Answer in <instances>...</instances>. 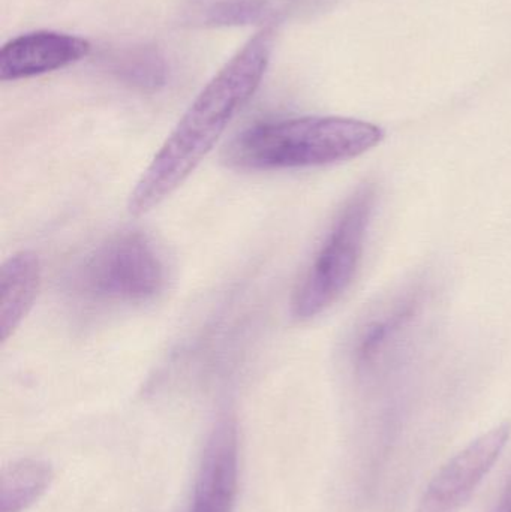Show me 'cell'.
<instances>
[{"mask_svg":"<svg viewBox=\"0 0 511 512\" xmlns=\"http://www.w3.org/2000/svg\"><path fill=\"white\" fill-rule=\"evenodd\" d=\"M275 29L263 27L201 89L168 135L129 197L141 216L183 185L257 92L272 59Z\"/></svg>","mask_w":511,"mask_h":512,"instance_id":"cell-1","label":"cell"},{"mask_svg":"<svg viewBox=\"0 0 511 512\" xmlns=\"http://www.w3.org/2000/svg\"><path fill=\"white\" fill-rule=\"evenodd\" d=\"M380 126L335 116L266 120L243 129L224 161L242 171L299 170L357 158L383 141Z\"/></svg>","mask_w":511,"mask_h":512,"instance_id":"cell-2","label":"cell"},{"mask_svg":"<svg viewBox=\"0 0 511 512\" xmlns=\"http://www.w3.org/2000/svg\"><path fill=\"white\" fill-rule=\"evenodd\" d=\"M377 204V188L363 185L342 207L291 298V315L308 321L345 294L362 261Z\"/></svg>","mask_w":511,"mask_h":512,"instance_id":"cell-3","label":"cell"},{"mask_svg":"<svg viewBox=\"0 0 511 512\" xmlns=\"http://www.w3.org/2000/svg\"><path fill=\"white\" fill-rule=\"evenodd\" d=\"M72 292L92 304H140L167 285V265L143 233L117 234L93 249L75 268Z\"/></svg>","mask_w":511,"mask_h":512,"instance_id":"cell-4","label":"cell"},{"mask_svg":"<svg viewBox=\"0 0 511 512\" xmlns=\"http://www.w3.org/2000/svg\"><path fill=\"white\" fill-rule=\"evenodd\" d=\"M510 438L511 426L503 423L450 457L423 490L414 512L461 511L491 474Z\"/></svg>","mask_w":511,"mask_h":512,"instance_id":"cell-5","label":"cell"},{"mask_svg":"<svg viewBox=\"0 0 511 512\" xmlns=\"http://www.w3.org/2000/svg\"><path fill=\"white\" fill-rule=\"evenodd\" d=\"M87 39L56 30H35L9 39L0 50V80L17 81L59 71L86 59Z\"/></svg>","mask_w":511,"mask_h":512,"instance_id":"cell-6","label":"cell"},{"mask_svg":"<svg viewBox=\"0 0 511 512\" xmlns=\"http://www.w3.org/2000/svg\"><path fill=\"white\" fill-rule=\"evenodd\" d=\"M239 486V436L231 418L216 424L198 469L191 512H233Z\"/></svg>","mask_w":511,"mask_h":512,"instance_id":"cell-7","label":"cell"},{"mask_svg":"<svg viewBox=\"0 0 511 512\" xmlns=\"http://www.w3.org/2000/svg\"><path fill=\"white\" fill-rule=\"evenodd\" d=\"M41 286V264L30 251L18 252L0 270V339L6 342L32 309Z\"/></svg>","mask_w":511,"mask_h":512,"instance_id":"cell-8","label":"cell"},{"mask_svg":"<svg viewBox=\"0 0 511 512\" xmlns=\"http://www.w3.org/2000/svg\"><path fill=\"white\" fill-rule=\"evenodd\" d=\"M272 15V0H186L182 8L183 23L197 29L252 26Z\"/></svg>","mask_w":511,"mask_h":512,"instance_id":"cell-9","label":"cell"},{"mask_svg":"<svg viewBox=\"0 0 511 512\" xmlns=\"http://www.w3.org/2000/svg\"><path fill=\"white\" fill-rule=\"evenodd\" d=\"M53 469L42 460L24 459L3 468L0 478V512H23L50 486Z\"/></svg>","mask_w":511,"mask_h":512,"instance_id":"cell-10","label":"cell"},{"mask_svg":"<svg viewBox=\"0 0 511 512\" xmlns=\"http://www.w3.org/2000/svg\"><path fill=\"white\" fill-rule=\"evenodd\" d=\"M110 69L117 80L141 92H158L170 75L167 59L155 45H132L117 51Z\"/></svg>","mask_w":511,"mask_h":512,"instance_id":"cell-11","label":"cell"},{"mask_svg":"<svg viewBox=\"0 0 511 512\" xmlns=\"http://www.w3.org/2000/svg\"><path fill=\"white\" fill-rule=\"evenodd\" d=\"M282 8L297 17H311L332 9L339 0H279Z\"/></svg>","mask_w":511,"mask_h":512,"instance_id":"cell-12","label":"cell"},{"mask_svg":"<svg viewBox=\"0 0 511 512\" xmlns=\"http://www.w3.org/2000/svg\"><path fill=\"white\" fill-rule=\"evenodd\" d=\"M489 512H511V474L504 481L494 505Z\"/></svg>","mask_w":511,"mask_h":512,"instance_id":"cell-13","label":"cell"}]
</instances>
